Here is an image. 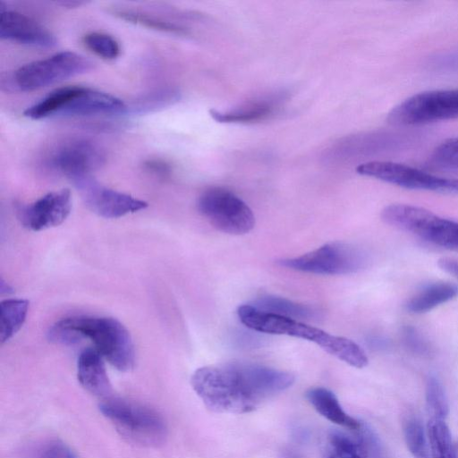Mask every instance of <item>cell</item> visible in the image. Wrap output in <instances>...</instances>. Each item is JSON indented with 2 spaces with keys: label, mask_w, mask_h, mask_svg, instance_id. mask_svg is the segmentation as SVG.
Here are the masks:
<instances>
[{
  "label": "cell",
  "mask_w": 458,
  "mask_h": 458,
  "mask_svg": "<svg viewBox=\"0 0 458 458\" xmlns=\"http://www.w3.org/2000/svg\"><path fill=\"white\" fill-rule=\"evenodd\" d=\"M293 374L251 363L205 366L194 371L191 384L210 411L243 414L289 388Z\"/></svg>",
  "instance_id": "obj_1"
},
{
  "label": "cell",
  "mask_w": 458,
  "mask_h": 458,
  "mask_svg": "<svg viewBox=\"0 0 458 458\" xmlns=\"http://www.w3.org/2000/svg\"><path fill=\"white\" fill-rule=\"evenodd\" d=\"M49 341L74 344L89 339L100 355L120 371H128L135 362V351L127 328L109 317L73 316L55 322L47 333Z\"/></svg>",
  "instance_id": "obj_2"
},
{
  "label": "cell",
  "mask_w": 458,
  "mask_h": 458,
  "mask_svg": "<svg viewBox=\"0 0 458 458\" xmlns=\"http://www.w3.org/2000/svg\"><path fill=\"white\" fill-rule=\"evenodd\" d=\"M237 315L244 326L254 331L309 340L329 354L357 369H362L369 363L364 350L346 337L331 335L294 318L259 310L251 304L239 306Z\"/></svg>",
  "instance_id": "obj_3"
},
{
  "label": "cell",
  "mask_w": 458,
  "mask_h": 458,
  "mask_svg": "<svg viewBox=\"0 0 458 458\" xmlns=\"http://www.w3.org/2000/svg\"><path fill=\"white\" fill-rule=\"evenodd\" d=\"M99 410L129 442L141 446H157L166 437L163 418L153 409L123 398H106Z\"/></svg>",
  "instance_id": "obj_4"
},
{
  "label": "cell",
  "mask_w": 458,
  "mask_h": 458,
  "mask_svg": "<svg viewBox=\"0 0 458 458\" xmlns=\"http://www.w3.org/2000/svg\"><path fill=\"white\" fill-rule=\"evenodd\" d=\"M382 220L413 233L435 245L458 250V222L409 204L394 203L384 208Z\"/></svg>",
  "instance_id": "obj_5"
},
{
  "label": "cell",
  "mask_w": 458,
  "mask_h": 458,
  "mask_svg": "<svg viewBox=\"0 0 458 458\" xmlns=\"http://www.w3.org/2000/svg\"><path fill=\"white\" fill-rule=\"evenodd\" d=\"M90 60L72 51L58 52L26 64L7 79V86L19 91L37 90L89 71Z\"/></svg>",
  "instance_id": "obj_6"
},
{
  "label": "cell",
  "mask_w": 458,
  "mask_h": 458,
  "mask_svg": "<svg viewBox=\"0 0 458 458\" xmlns=\"http://www.w3.org/2000/svg\"><path fill=\"white\" fill-rule=\"evenodd\" d=\"M366 252L352 244L334 242L300 257L279 261L282 267L318 275H347L367 267Z\"/></svg>",
  "instance_id": "obj_7"
},
{
  "label": "cell",
  "mask_w": 458,
  "mask_h": 458,
  "mask_svg": "<svg viewBox=\"0 0 458 458\" xmlns=\"http://www.w3.org/2000/svg\"><path fill=\"white\" fill-rule=\"evenodd\" d=\"M458 118V89H435L415 94L397 106L387 115L396 126H415Z\"/></svg>",
  "instance_id": "obj_8"
},
{
  "label": "cell",
  "mask_w": 458,
  "mask_h": 458,
  "mask_svg": "<svg viewBox=\"0 0 458 458\" xmlns=\"http://www.w3.org/2000/svg\"><path fill=\"white\" fill-rule=\"evenodd\" d=\"M197 207L200 214L223 233L241 235L254 228L252 210L229 190L221 187L206 190L199 197Z\"/></svg>",
  "instance_id": "obj_9"
},
{
  "label": "cell",
  "mask_w": 458,
  "mask_h": 458,
  "mask_svg": "<svg viewBox=\"0 0 458 458\" xmlns=\"http://www.w3.org/2000/svg\"><path fill=\"white\" fill-rule=\"evenodd\" d=\"M356 172L409 190L458 194V178L438 176L396 162L369 161L359 165Z\"/></svg>",
  "instance_id": "obj_10"
},
{
  "label": "cell",
  "mask_w": 458,
  "mask_h": 458,
  "mask_svg": "<svg viewBox=\"0 0 458 458\" xmlns=\"http://www.w3.org/2000/svg\"><path fill=\"white\" fill-rule=\"evenodd\" d=\"M72 183L86 206L104 218H118L148 207L146 201L103 186L92 176L76 179Z\"/></svg>",
  "instance_id": "obj_11"
},
{
  "label": "cell",
  "mask_w": 458,
  "mask_h": 458,
  "mask_svg": "<svg viewBox=\"0 0 458 458\" xmlns=\"http://www.w3.org/2000/svg\"><path fill=\"white\" fill-rule=\"evenodd\" d=\"M104 162L105 154L101 148L86 140H74L61 145L49 159L51 167L72 182L91 176Z\"/></svg>",
  "instance_id": "obj_12"
},
{
  "label": "cell",
  "mask_w": 458,
  "mask_h": 458,
  "mask_svg": "<svg viewBox=\"0 0 458 458\" xmlns=\"http://www.w3.org/2000/svg\"><path fill=\"white\" fill-rule=\"evenodd\" d=\"M72 210L68 189L51 191L19 209V218L26 228L41 231L61 225Z\"/></svg>",
  "instance_id": "obj_13"
},
{
  "label": "cell",
  "mask_w": 458,
  "mask_h": 458,
  "mask_svg": "<svg viewBox=\"0 0 458 458\" xmlns=\"http://www.w3.org/2000/svg\"><path fill=\"white\" fill-rule=\"evenodd\" d=\"M0 37L20 44L51 47L56 44L55 36L40 23L16 11L5 10L0 15Z\"/></svg>",
  "instance_id": "obj_14"
},
{
  "label": "cell",
  "mask_w": 458,
  "mask_h": 458,
  "mask_svg": "<svg viewBox=\"0 0 458 458\" xmlns=\"http://www.w3.org/2000/svg\"><path fill=\"white\" fill-rule=\"evenodd\" d=\"M126 105L123 100L111 94L99 90L76 86L74 92L67 100L60 114L96 115L116 114L123 113Z\"/></svg>",
  "instance_id": "obj_15"
},
{
  "label": "cell",
  "mask_w": 458,
  "mask_h": 458,
  "mask_svg": "<svg viewBox=\"0 0 458 458\" xmlns=\"http://www.w3.org/2000/svg\"><path fill=\"white\" fill-rule=\"evenodd\" d=\"M77 378L81 386L89 393L107 397L111 393V384L103 361V357L94 348L84 349L77 360Z\"/></svg>",
  "instance_id": "obj_16"
},
{
  "label": "cell",
  "mask_w": 458,
  "mask_h": 458,
  "mask_svg": "<svg viewBox=\"0 0 458 458\" xmlns=\"http://www.w3.org/2000/svg\"><path fill=\"white\" fill-rule=\"evenodd\" d=\"M313 408L327 420L343 428L358 430L360 424L343 409L335 394L325 387H313L306 393Z\"/></svg>",
  "instance_id": "obj_17"
},
{
  "label": "cell",
  "mask_w": 458,
  "mask_h": 458,
  "mask_svg": "<svg viewBox=\"0 0 458 458\" xmlns=\"http://www.w3.org/2000/svg\"><path fill=\"white\" fill-rule=\"evenodd\" d=\"M458 295V285L450 282H437L424 286L406 302L411 313L421 314L445 303Z\"/></svg>",
  "instance_id": "obj_18"
},
{
  "label": "cell",
  "mask_w": 458,
  "mask_h": 458,
  "mask_svg": "<svg viewBox=\"0 0 458 458\" xmlns=\"http://www.w3.org/2000/svg\"><path fill=\"white\" fill-rule=\"evenodd\" d=\"M368 456L366 444L360 437L340 430H331L327 433L323 458H368Z\"/></svg>",
  "instance_id": "obj_19"
},
{
  "label": "cell",
  "mask_w": 458,
  "mask_h": 458,
  "mask_svg": "<svg viewBox=\"0 0 458 458\" xmlns=\"http://www.w3.org/2000/svg\"><path fill=\"white\" fill-rule=\"evenodd\" d=\"M271 101H255L247 103L229 111L210 110V115L219 123H250L263 120L275 110Z\"/></svg>",
  "instance_id": "obj_20"
},
{
  "label": "cell",
  "mask_w": 458,
  "mask_h": 458,
  "mask_svg": "<svg viewBox=\"0 0 458 458\" xmlns=\"http://www.w3.org/2000/svg\"><path fill=\"white\" fill-rule=\"evenodd\" d=\"M29 301L7 299L1 302V342L10 340L22 327L28 315Z\"/></svg>",
  "instance_id": "obj_21"
},
{
  "label": "cell",
  "mask_w": 458,
  "mask_h": 458,
  "mask_svg": "<svg viewBox=\"0 0 458 458\" xmlns=\"http://www.w3.org/2000/svg\"><path fill=\"white\" fill-rule=\"evenodd\" d=\"M251 305L259 310L297 320L314 318L316 315L315 310L306 305L276 296L260 297Z\"/></svg>",
  "instance_id": "obj_22"
},
{
  "label": "cell",
  "mask_w": 458,
  "mask_h": 458,
  "mask_svg": "<svg viewBox=\"0 0 458 458\" xmlns=\"http://www.w3.org/2000/svg\"><path fill=\"white\" fill-rule=\"evenodd\" d=\"M427 435L431 458H458L456 447L445 420L430 418Z\"/></svg>",
  "instance_id": "obj_23"
},
{
  "label": "cell",
  "mask_w": 458,
  "mask_h": 458,
  "mask_svg": "<svg viewBox=\"0 0 458 458\" xmlns=\"http://www.w3.org/2000/svg\"><path fill=\"white\" fill-rule=\"evenodd\" d=\"M403 432L406 445L414 458H430L428 435L416 416L408 415L404 418Z\"/></svg>",
  "instance_id": "obj_24"
},
{
  "label": "cell",
  "mask_w": 458,
  "mask_h": 458,
  "mask_svg": "<svg viewBox=\"0 0 458 458\" xmlns=\"http://www.w3.org/2000/svg\"><path fill=\"white\" fill-rule=\"evenodd\" d=\"M113 13L128 22L152 30L179 35L187 33V30L180 25L142 12L120 8L114 9Z\"/></svg>",
  "instance_id": "obj_25"
},
{
  "label": "cell",
  "mask_w": 458,
  "mask_h": 458,
  "mask_svg": "<svg viewBox=\"0 0 458 458\" xmlns=\"http://www.w3.org/2000/svg\"><path fill=\"white\" fill-rule=\"evenodd\" d=\"M428 165L437 171L458 174V137L437 145L429 156Z\"/></svg>",
  "instance_id": "obj_26"
},
{
  "label": "cell",
  "mask_w": 458,
  "mask_h": 458,
  "mask_svg": "<svg viewBox=\"0 0 458 458\" xmlns=\"http://www.w3.org/2000/svg\"><path fill=\"white\" fill-rule=\"evenodd\" d=\"M83 43L87 48L97 55L112 60L120 54V46L117 40L104 32L93 31L83 37Z\"/></svg>",
  "instance_id": "obj_27"
},
{
  "label": "cell",
  "mask_w": 458,
  "mask_h": 458,
  "mask_svg": "<svg viewBox=\"0 0 458 458\" xmlns=\"http://www.w3.org/2000/svg\"><path fill=\"white\" fill-rule=\"evenodd\" d=\"M426 400L430 418L445 420L448 414L447 399L442 385L432 376L427 381Z\"/></svg>",
  "instance_id": "obj_28"
},
{
  "label": "cell",
  "mask_w": 458,
  "mask_h": 458,
  "mask_svg": "<svg viewBox=\"0 0 458 458\" xmlns=\"http://www.w3.org/2000/svg\"><path fill=\"white\" fill-rule=\"evenodd\" d=\"M30 458H78L64 442L50 439L39 444L31 453Z\"/></svg>",
  "instance_id": "obj_29"
},
{
  "label": "cell",
  "mask_w": 458,
  "mask_h": 458,
  "mask_svg": "<svg viewBox=\"0 0 458 458\" xmlns=\"http://www.w3.org/2000/svg\"><path fill=\"white\" fill-rule=\"evenodd\" d=\"M402 340L411 352L426 355L430 352V344L427 339L412 326H406L402 330Z\"/></svg>",
  "instance_id": "obj_30"
},
{
  "label": "cell",
  "mask_w": 458,
  "mask_h": 458,
  "mask_svg": "<svg viewBox=\"0 0 458 458\" xmlns=\"http://www.w3.org/2000/svg\"><path fill=\"white\" fill-rule=\"evenodd\" d=\"M147 171L157 175L166 177L171 174V166L161 159H148L144 163Z\"/></svg>",
  "instance_id": "obj_31"
},
{
  "label": "cell",
  "mask_w": 458,
  "mask_h": 458,
  "mask_svg": "<svg viewBox=\"0 0 458 458\" xmlns=\"http://www.w3.org/2000/svg\"><path fill=\"white\" fill-rule=\"evenodd\" d=\"M437 264L442 270L458 278V260L451 258H441Z\"/></svg>",
  "instance_id": "obj_32"
},
{
  "label": "cell",
  "mask_w": 458,
  "mask_h": 458,
  "mask_svg": "<svg viewBox=\"0 0 458 458\" xmlns=\"http://www.w3.org/2000/svg\"><path fill=\"white\" fill-rule=\"evenodd\" d=\"M284 458H292L291 456H284Z\"/></svg>",
  "instance_id": "obj_33"
}]
</instances>
